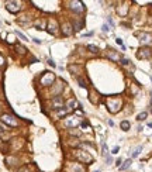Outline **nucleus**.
Returning <instances> with one entry per match:
<instances>
[{
	"instance_id": "4be33fe9",
	"label": "nucleus",
	"mask_w": 152,
	"mask_h": 172,
	"mask_svg": "<svg viewBox=\"0 0 152 172\" xmlns=\"http://www.w3.org/2000/svg\"><path fill=\"white\" fill-rule=\"evenodd\" d=\"M16 51L18 52V54H21V55H24V54H25V51H27V49H25L24 47H21V45H16Z\"/></svg>"
},
{
	"instance_id": "5701e85b",
	"label": "nucleus",
	"mask_w": 152,
	"mask_h": 172,
	"mask_svg": "<svg viewBox=\"0 0 152 172\" xmlns=\"http://www.w3.org/2000/svg\"><path fill=\"white\" fill-rule=\"evenodd\" d=\"M63 114H65V116L68 114V109H66V107H62L61 110H58V116H63Z\"/></svg>"
},
{
	"instance_id": "f3484780",
	"label": "nucleus",
	"mask_w": 152,
	"mask_h": 172,
	"mask_svg": "<svg viewBox=\"0 0 152 172\" xmlns=\"http://www.w3.org/2000/svg\"><path fill=\"white\" fill-rule=\"evenodd\" d=\"M121 128H123L124 131H128L129 130V121H127V120H124V121H121Z\"/></svg>"
},
{
	"instance_id": "2eb2a0df",
	"label": "nucleus",
	"mask_w": 152,
	"mask_h": 172,
	"mask_svg": "<svg viewBox=\"0 0 152 172\" xmlns=\"http://www.w3.org/2000/svg\"><path fill=\"white\" fill-rule=\"evenodd\" d=\"M129 166H131V160H125L123 162V165L120 166V171H125V169H128Z\"/></svg>"
},
{
	"instance_id": "f03ea898",
	"label": "nucleus",
	"mask_w": 152,
	"mask_h": 172,
	"mask_svg": "<svg viewBox=\"0 0 152 172\" xmlns=\"http://www.w3.org/2000/svg\"><path fill=\"white\" fill-rule=\"evenodd\" d=\"M54 80H55V75L49 72V71H45L42 76H41V85L42 86H51L54 83Z\"/></svg>"
},
{
	"instance_id": "c9c22d12",
	"label": "nucleus",
	"mask_w": 152,
	"mask_h": 172,
	"mask_svg": "<svg viewBox=\"0 0 152 172\" xmlns=\"http://www.w3.org/2000/svg\"><path fill=\"white\" fill-rule=\"evenodd\" d=\"M116 165H117L118 168H120V166H121V160H117V162H116Z\"/></svg>"
},
{
	"instance_id": "39448f33",
	"label": "nucleus",
	"mask_w": 152,
	"mask_h": 172,
	"mask_svg": "<svg viewBox=\"0 0 152 172\" xmlns=\"http://www.w3.org/2000/svg\"><path fill=\"white\" fill-rule=\"evenodd\" d=\"M69 9L75 13H83L84 12V6L82 1H76V0H72L69 1Z\"/></svg>"
},
{
	"instance_id": "a19ab883",
	"label": "nucleus",
	"mask_w": 152,
	"mask_h": 172,
	"mask_svg": "<svg viewBox=\"0 0 152 172\" xmlns=\"http://www.w3.org/2000/svg\"><path fill=\"white\" fill-rule=\"evenodd\" d=\"M96 172H100V171H96Z\"/></svg>"
},
{
	"instance_id": "e433bc0d",
	"label": "nucleus",
	"mask_w": 152,
	"mask_h": 172,
	"mask_svg": "<svg viewBox=\"0 0 152 172\" xmlns=\"http://www.w3.org/2000/svg\"><path fill=\"white\" fill-rule=\"evenodd\" d=\"M108 126L113 127V126H114V121H113V120H108Z\"/></svg>"
},
{
	"instance_id": "6ab92c4d",
	"label": "nucleus",
	"mask_w": 152,
	"mask_h": 172,
	"mask_svg": "<svg viewBox=\"0 0 152 172\" xmlns=\"http://www.w3.org/2000/svg\"><path fill=\"white\" fill-rule=\"evenodd\" d=\"M146 116H148V113H146V111H142V113H140V114L137 116V120H138V121L145 120V119H146Z\"/></svg>"
},
{
	"instance_id": "4468645a",
	"label": "nucleus",
	"mask_w": 152,
	"mask_h": 172,
	"mask_svg": "<svg viewBox=\"0 0 152 172\" xmlns=\"http://www.w3.org/2000/svg\"><path fill=\"white\" fill-rule=\"evenodd\" d=\"M141 151H142V145H138V147L132 148V151H131V157H132V158H137V157L141 154Z\"/></svg>"
},
{
	"instance_id": "1a4fd4ad",
	"label": "nucleus",
	"mask_w": 152,
	"mask_h": 172,
	"mask_svg": "<svg viewBox=\"0 0 152 172\" xmlns=\"http://www.w3.org/2000/svg\"><path fill=\"white\" fill-rule=\"evenodd\" d=\"M79 124H80V119H78V117H69L65 121V126L70 127V128H76V126H79Z\"/></svg>"
},
{
	"instance_id": "58836bf2",
	"label": "nucleus",
	"mask_w": 152,
	"mask_h": 172,
	"mask_svg": "<svg viewBox=\"0 0 152 172\" xmlns=\"http://www.w3.org/2000/svg\"><path fill=\"white\" fill-rule=\"evenodd\" d=\"M149 103H151V106H152V98H151V102H149Z\"/></svg>"
},
{
	"instance_id": "393cba45",
	"label": "nucleus",
	"mask_w": 152,
	"mask_h": 172,
	"mask_svg": "<svg viewBox=\"0 0 152 172\" xmlns=\"http://www.w3.org/2000/svg\"><path fill=\"white\" fill-rule=\"evenodd\" d=\"M120 62H121V65L127 66V65H129V59H127V58H121V59H120Z\"/></svg>"
},
{
	"instance_id": "6e6552de",
	"label": "nucleus",
	"mask_w": 152,
	"mask_h": 172,
	"mask_svg": "<svg viewBox=\"0 0 152 172\" xmlns=\"http://www.w3.org/2000/svg\"><path fill=\"white\" fill-rule=\"evenodd\" d=\"M62 107H65V104H63V99H62L61 96H55V98H54V102H52V109L61 110Z\"/></svg>"
},
{
	"instance_id": "72a5a7b5",
	"label": "nucleus",
	"mask_w": 152,
	"mask_h": 172,
	"mask_svg": "<svg viewBox=\"0 0 152 172\" xmlns=\"http://www.w3.org/2000/svg\"><path fill=\"white\" fill-rule=\"evenodd\" d=\"M7 130V127H4L3 124H0V131H6Z\"/></svg>"
},
{
	"instance_id": "dca6fc26",
	"label": "nucleus",
	"mask_w": 152,
	"mask_h": 172,
	"mask_svg": "<svg viewBox=\"0 0 152 172\" xmlns=\"http://www.w3.org/2000/svg\"><path fill=\"white\" fill-rule=\"evenodd\" d=\"M108 58H110V59H113V61H118V59H121V58L118 57L117 52H114L113 49H111L110 52H108Z\"/></svg>"
},
{
	"instance_id": "412c9836",
	"label": "nucleus",
	"mask_w": 152,
	"mask_h": 172,
	"mask_svg": "<svg viewBox=\"0 0 152 172\" xmlns=\"http://www.w3.org/2000/svg\"><path fill=\"white\" fill-rule=\"evenodd\" d=\"M82 27H83V21H78V23H75V25H73V30L75 31H79V30H82Z\"/></svg>"
},
{
	"instance_id": "ea45409f",
	"label": "nucleus",
	"mask_w": 152,
	"mask_h": 172,
	"mask_svg": "<svg viewBox=\"0 0 152 172\" xmlns=\"http://www.w3.org/2000/svg\"><path fill=\"white\" fill-rule=\"evenodd\" d=\"M149 78H151V80H152V75H151V76H149Z\"/></svg>"
},
{
	"instance_id": "9d476101",
	"label": "nucleus",
	"mask_w": 152,
	"mask_h": 172,
	"mask_svg": "<svg viewBox=\"0 0 152 172\" xmlns=\"http://www.w3.org/2000/svg\"><path fill=\"white\" fill-rule=\"evenodd\" d=\"M137 35H138V38H140L141 44H149L152 41V37L149 34H146V33H140V34H137Z\"/></svg>"
},
{
	"instance_id": "4c0bfd02",
	"label": "nucleus",
	"mask_w": 152,
	"mask_h": 172,
	"mask_svg": "<svg viewBox=\"0 0 152 172\" xmlns=\"http://www.w3.org/2000/svg\"><path fill=\"white\" fill-rule=\"evenodd\" d=\"M92 35H93V33H87V34H84L83 37H92Z\"/></svg>"
},
{
	"instance_id": "a878e982",
	"label": "nucleus",
	"mask_w": 152,
	"mask_h": 172,
	"mask_svg": "<svg viewBox=\"0 0 152 172\" xmlns=\"http://www.w3.org/2000/svg\"><path fill=\"white\" fill-rule=\"evenodd\" d=\"M78 82H79V85H80V87H87V85H86V82H84L82 78H78Z\"/></svg>"
},
{
	"instance_id": "2f4dec72",
	"label": "nucleus",
	"mask_w": 152,
	"mask_h": 172,
	"mask_svg": "<svg viewBox=\"0 0 152 172\" xmlns=\"http://www.w3.org/2000/svg\"><path fill=\"white\" fill-rule=\"evenodd\" d=\"M48 63H49L51 66H54V68H55V62H54L52 59H48Z\"/></svg>"
},
{
	"instance_id": "7c9ffc66",
	"label": "nucleus",
	"mask_w": 152,
	"mask_h": 172,
	"mask_svg": "<svg viewBox=\"0 0 152 172\" xmlns=\"http://www.w3.org/2000/svg\"><path fill=\"white\" fill-rule=\"evenodd\" d=\"M3 65H4V58L0 55V66H3Z\"/></svg>"
},
{
	"instance_id": "aec40b11",
	"label": "nucleus",
	"mask_w": 152,
	"mask_h": 172,
	"mask_svg": "<svg viewBox=\"0 0 152 172\" xmlns=\"http://www.w3.org/2000/svg\"><path fill=\"white\" fill-rule=\"evenodd\" d=\"M87 49H89L90 52H93V54H97V52H99V48H97L96 45H92V44L87 45Z\"/></svg>"
},
{
	"instance_id": "f704fd0d",
	"label": "nucleus",
	"mask_w": 152,
	"mask_h": 172,
	"mask_svg": "<svg viewBox=\"0 0 152 172\" xmlns=\"http://www.w3.org/2000/svg\"><path fill=\"white\" fill-rule=\"evenodd\" d=\"M33 41L35 44H41V40H38V38H33Z\"/></svg>"
},
{
	"instance_id": "0eeeda50",
	"label": "nucleus",
	"mask_w": 152,
	"mask_h": 172,
	"mask_svg": "<svg viewBox=\"0 0 152 172\" xmlns=\"http://www.w3.org/2000/svg\"><path fill=\"white\" fill-rule=\"evenodd\" d=\"M137 57L140 58V59H148V58L152 57V49L148 48V47H144V48H141L140 51H138Z\"/></svg>"
},
{
	"instance_id": "20e7f679",
	"label": "nucleus",
	"mask_w": 152,
	"mask_h": 172,
	"mask_svg": "<svg viewBox=\"0 0 152 172\" xmlns=\"http://www.w3.org/2000/svg\"><path fill=\"white\" fill-rule=\"evenodd\" d=\"M0 119H1V123L9 124L10 127H17V126H18V121H17V119L14 117V116H11V114H3Z\"/></svg>"
},
{
	"instance_id": "ddd939ff",
	"label": "nucleus",
	"mask_w": 152,
	"mask_h": 172,
	"mask_svg": "<svg viewBox=\"0 0 152 172\" xmlns=\"http://www.w3.org/2000/svg\"><path fill=\"white\" fill-rule=\"evenodd\" d=\"M56 27H58L56 21H49V24H48V33H49V34H55Z\"/></svg>"
},
{
	"instance_id": "f8f14e48",
	"label": "nucleus",
	"mask_w": 152,
	"mask_h": 172,
	"mask_svg": "<svg viewBox=\"0 0 152 172\" xmlns=\"http://www.w3.org/2000/svg\"><path fill=\"white\" fill-rule=\"evenodd\" d=\"M72 27H70V24L69 23H65L63 25H62V31H63V34L65 35H70L73 33V30H70Z\"/></svg>"
},
{
	"instance_id": "9b49d317",
	"label": "nucleus",
	"mask_w": 152,
	"mask_h": 172,
	"mask_svg": "<svg viewBox=\"0 0 152 172\" xmlns=\"http://www.w3.org/2000/svg\"><path fill=\"white\" fill-rule=\"evenodd\" d=\"M66 107H70V109H82V104L73 98V99H69L66 102Z\"/></svg>"
},
{
	"instance_id": "7ed1b4c3",
	"label": "nucleus",
	"mask_w": 152,
	"mask_h": 172,
	"mask_svg": "<svg viewBox=\"0 0 152 172\" xmlns=\"http://www.w3.org/2000/svg\"><path fill=\"white\" fill-rule=\"evenodd\" d=\"M76 160L80 161V162H84V164H92L93 162V157L86 152V151H76Z\"/></svg>"
},
{
	"instance_id": "a211bd4d",
	"label": "nucleus",
	"mask_w": 152,
	"mask_h": 172,
	"mask_svg": "<svg viewBox=\"0 0 152 172\" xmlns=\"http://www.w3.org/2000/svg\"><path fill=\"white\" fill-rule=\"evenodd\" d=\"M118 14H120V16H125V14H127V12H128V7L127 6H124L123 9H121V7H118Z\"/></svg>"
},
{
	"instance_id": "79ce46f5",
	"label": "nucleus",
	"mask_w": 152,
	"mask_h": 172,
	"mask_svg": "<svg viewBox=\"0 0 152 172\" xmlns=\"http://www.w3.org/2000/svg\"><path fill=\"white\" fill-rule=\"evenodd\" d=\"M151 111H152V110H151Z\"/></svg>"
},
{
	"instance_id": "cd10ccee",
	"label": "nucleus",
	"mask_w": 152,
	"mask_h": 172,
	"mask_svg": "<svg viewBox=\"0 0 152 172\" xmlns=\"http://www.w3.org/2000/svg\"><path fill=\"white\" fill-rule=\"evenodd\" d=\"M107 23L110 24L111 27H114V21H113V18H111V17H107Z\"/></svg>"
},
{
	"instance_id": "c756f323",
	"label": "nucleus",
	"mask_w": 152,
	"mask_h": 172,
	"mask_svg": "<svg viewBox=\"0 0 152 172\" xmlns=\"http://www.w3.org/2000/svg\"><path fill=\"white\" fill-rule=\"evenodd\" d=\"M116 42H117L118 45H121V47L124 45V44H123V40H121V38H116Z\"/></svg>"
},
{
	"instance_id": "b1692460",
	"label": "nucleus",
	"mask_w": 152,
	"mask_h": 172,
	"mask_svg": "<svg viewBox=\"0 0 152 172\" xmlns=\"http://www.w3.org/2000/svg\"><path fill=\"white\" fill-rule=\"evenodd\" d=\"M16 34L20 37V40H23V41H28V38L25 37V35L23 34V33H20V31H16Z\"/></svg>"
},
{
	"instance_id": "473e14b6",
	"label": "nucleus",
	"mask_w": 152,
	"mask_h": 172,
	"mask_svg": "<svg viewBox=\"0 0 152 172\" xmlns=\"http://www.w3.org/2000/svg\"><path fill=\"white\" fill-rule=\"evenodd\" d=\"M118 149H120V148H118V147H114V148H113V151H111V152H113V154H117V152H118Z\"/></svg>"
},
{
	"instance_id": "c85d7f7f",
	"label": "nucleus",
	"mask_w": 152,
	"mask_h": 172,
	"mask_svg": "<svg viewBox=\"0 0 152 172\" xmlns=\"http://www.w3.org/2000/svg\"><path fill=\"white\" fill-rule=\"evenodd\" d=\"M82 127L83 128H89V123L87 121H82Z\"/></svg>"
},
{
	"instance_id": "bb28decb",
	"label": "nucleus",
	"mask_w": 152,
	"mask_h": 172,
	"mask_svg": "<svg viewBox=\"0 0 152 172\" xmlns=\"http://www.w3.org/2000/svg\"><path fill=\"white\" fill-rule=\"evenodd\" d=\"M101 30H103L104 33H108V31H110V28H108V25H107V24H103V27H101Z\"/></svg>"
},
{
	"instance_id": "423d86ee",
	"label": "nucleus",
	"mask_w": 152,
	"mask_h": 172,
	"mask_svg": "<svg viewBox=\"0 0 152 172\" xmlns=\"http://www.w3.org/2000/svg\"><path fill=\"white\" fill-rule=\"evenodd\" d=\"M6 9L10 13H18L21 9V3L20 1H7L6 3Z\"/></svg>"
},
{
	"instance_id": "f257e3e1",
	"label": "nucleus",
	"mask_w": 152,
	"mask_h": 172,
	"mask_svg": "<svg viewBox=\"0 0 152 172\" xmlns=\"http://www.w3.org/2000/svg\"><path fill=\"white\" fill-rule=\"evenodd\" d=\"M106 106L108 111H111V113H118L120 109H121V106H123V100L120 98H108L106 100Z\"/></svg>"
}]
</instances>
